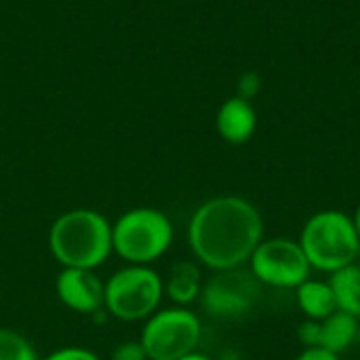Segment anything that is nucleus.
Instances as JSON below:
<instances>
[{
	"label": "nucleus",
	"mask_w": 360,
	"mask_h": 360,
	"mask_svg": "<svg viewBox=\"0 0 360 360\" xmlns=\"http://www.w3.org/2000/svg\"><path fill=\"white\" fill-rule=\"evenodd\" d=\"M165 281V295L173 302V306L188 308L196 300H200L202 293V274L198 264L194 262H177L171 266L169 276Z\"/></svg>",
	"instance_id": "obj_12"
},
{
	"label": "nucleus",
	"mask_w": 360,
	"mask_h": 360,
	"mask_svg": "<svg viewBox=\"0 0 360 360\" xmlns=\"http://www.w3.org/2000/svg\"><path fill=\"white\" fill-rule=\"evenodd\" d=\"M179 360H211L207 354H200L198 350L196 352H192V354H186V356H181Z\"/></svg>",
	"instance_id": "obj_20"
},
{
	"label": "nucleus",
	"mask_w": 360,
	"mask_h": 360,
	"mask_svg": "<svg viewBox=\"0 0 360 360\" xmlns=\"http://www.w3.org/2000/svg\"><path fill=\"white\" fill-rule=\"evenodd\" d=\"M295 300L300 310L304 312L306 321H325L338 310L333 289L329 281H319V278H308L295 289Z\"/></svg>",
	"instance_id": "obj_13"
},
{
	"label": "nucleus",
	"mask_w": 360,
	"mask_h": 360,
	"mask_svg": "<svg viewBox=\"0 0 360 360\" xmlns=\"http://www.w3.org/2000/svg\"><path fill=\"white\" fill-rule=\"evenodd\" d=\"M259 283L251 270L234 268L215 272L200 293V304L207 314L215 319H238L253 310L259 297Z\"/></svg>",
	"instance_id": "obj_8"
},
{
	"label": "nucleus",
	"mask_w": 360,
	"mask_h": 360,
	"mask_svg": "<svg viewBox=\"0 0 360 360\" xmlns=\"http://www.w3.org/2000/svg\"><path fill=\"white\" fill-rule=\"evenodd\" d=\"M112 360H148V356L139 340H129L114 348Z\"/></svg>",
	"instance_id": "obj_16"
},
{
	"label": "nucleus",
	"mask_w": 360,
	"mask_h": 360,
	"mask_svg": "<svg viewBox=\"0 0 360 360\" xmlns=\"http://www.w3.org/2000/svg\"><path fill=\"white\" fill-rule=\"evenodd\" d=\"M262 240L264 219L259 209L232 194L205 200L188 224L192 255L213 272L243 268Z\"/></svg>",
	"instance_id": "obj_1"
},
{
	"label": "nucleus",
	"mask_w": 360,
	"mask_h": 360,
	"mask_svg": "<svg viewBox=\"0 0 360 360\" xmlns=\"http://www.w3.org/2000/svg\"><path fill=\"white\" fill-rule=\"evenodd\" d=\"M40 360H101L93 350L80 348V346H68V348H59L55 352H51L49 356Z\"/></svg>",
	"instance_id": "obj_17"
},
{
	"label": "nucleus",
	"mask_w": 360,
	"mask_h": 360,
	"mask_svg": "<svg viewBox=\"0 0 360 360\" xmlns=\"http://www.w3.org/2000/svg\"><path fill=\"white\" fill-rule=\"evenodd\" d=\"M259 89H262V78L255 72H247V74L240 76V80H238V97L249 101L251 97H255L259 93Z\"/></svg>",
	"instance_id": "obj_18"
},
{
	"label": "nucleus",
	"mask_w": 360,
	"mask_h": 360,
	"mask_svg": "<svg viewBox=\"0 0 360 360\" xmlns=\"http://www.w3.org/2000/svg\"><path fill=\"white\" fill-rule=\"evenodd\" d=\"M295 360H342L338 354H331L323 348H306Z\"/></svg>",
	"instance_id": "obj_19"
},
{
	"label": "nucleus",
	"mask_w": 360,
	"mask_h": 360,
	"mask_svg": "<svg viewBox=\"0 0 360 360\" xmlns=\"http://www.w3.org/2000/svg\"><path fill=\"white\" fill-rule=\"evenodd\" d=\"M55 293L59 302L76 314H97L103 310L105 281L95 270L61 268L55 281Z\"/></svg>",
	"instance_id": "obj_9"
},
{
	"label": "nucleus",
	"mask_w": 360,
	"mask_h": 360,
	"mask_svg": "<svg viewBox=\"0 0 360 360\" xmlns=\"http://www.w3.org/2000/svg\"><path fill=\"white\" fill-rule=\"evenodd\" d=\"M202 325L196 312L181 306L158 308L143 321L139 342L148 360H179L198 350Z\"/></svg>",
	"instance_id": "obj_6"
},
{
	"label": "nucleus",
	"mask_w": 360,
	"mask_h": 360,
	"mask_svg": "<svg viewBox=\"0 0 360 360\" xmlns=\"http://www.w3.org/2000/svg\"><path fill=\"white\" fill-rule=\"evenodd\" d=\"M162 297L165 281L154 268L124 264L105 281L103 310L122 323H137L150 319Z\"/></svg>",
	"instance_id": "obj_5"
},
{
	"label": "nucleus",
	"mask_w": 360,
	"mask_h": 360,
	"mask_svg": "<svg viewBox=\"0 0 360 360\" xmlns=\"http://www.w3.org/2000/svg\"><path fill=\"white\" fill-rule=\"evenodd\" d=\"M300 247L312 270L333 274L350 264H356L360 240L350 215L338 209L314 213L302 228Z\"/></svg>",
	"instance_id": "obj_3"
},
{
	"label": "nucleus",
	"mask_w": 360,
	"mask_h": 360,
	"mask_svg": "<svg viewBox=\"0 0 360 360\" xmlns=\"http://www.w3.org/2000/svg\"><path fill=\"white\" fill-rule=\"evenodd\" d=\"M0 360H40L32 342L15 329H0Z\"/></svg>",
	"instance_id": "obj_15"
},
{
	"label": "nucleus",
	"mask_w": 360,
	"mask_h": 360,
	"mask_svg": "<svg viewBox=\"0 0 360 360\" xmlns=\"http://www.w3.org/2000/svg\"><path fill=\"white\" fill-rule=\"evenodd\" d=\"M359 335V319L335 310L331 316L325 321H306L297 338L306 348H323L331 354H342L346 352Z\"/></svg>",
	"instance_id": "obj_10"
},
{
	"label": "nucleus",
	"mask_w": 360,
	"mask_h": 360,
	"mask_svg": "<svg viewBox=\"0 0 360 360\" xmlns=\"http://www.w3.org/2000/svg\"><path fill=\"white\" fill-rule=\"evenodd\" d=\"M257 129V114L251 101L243 97H232L221 103L217 112V133L224 141L232 146L247 143Z\"/></svg>",
	"instance_id": "obj_11"
},
{
	"label": "nucleus",
	"mask_w": 360,
	"mask_h": 360,
	"mask_svg": "<svg viewBox=\"0 0 360 360\" xmlns=\"http://www.w3.org/2000/svg\"><path fill=\"white\" fill-rule=\"evenodd\" d=\"M249 270L259 285L295 291L312 274L297 240L264 238L249 259Z\"/></svg>",
	"instance_id": "obj_7"
},
{
	"label": "nucleus",
	"mask_w": 360,
	"mask_h": 360,
	"mask_svg": "<svg viewBox=\"0 0 360 360\" xmlns=\"http://www.w3.org/2000/svg\"><path fill=\"white\" fill-rule=\"evenodd\" d=\"M352 221H354V228H356V236H359V240H360V205L356 207V213L352 215Z\"/></svg>",
	"instance_id": "obj_21"
},
{
	"label": "nucleus",
	"mask_w": 360,
	"mask_h": 360,
	"mask_svg": "<svg viewBox=\"0 0 360 360\" xmlns=\"http://www.w3.org/2000/svg\"><path fill=\"white\" fill-rule=\"evenodd\" d=\"M49 249L61 268L97 270L114 253L112 221L95 209L65 211L49 230Z\"/></svg>",
	"instance_id": "obj_2"
},
{
	"label": "nucleus",
	"mask_w": 360,
	"mask_h": 360,
	"mask_svg": "<svg viewBox=\"0 0 360 360\" xmlns=\"http://www.w3.org/2000/svg\"><path fill=\"white\" fill-rule=\"evenodd\" d=\"M173 236L171 217L152 207L129 209L112 224V249L129 266H152L171 249Z\"/></svg>",
	"instance_id": "obj_4"
},
{
	"label": "nucleus",
	"mask_w": 360,
	"mask_h": 360,
	"mask_svg": "<svg viewBox=\"0 0 360 360\" xmlns=\"http://www.w3.org/2000/svg\"><path fill=\"white\" fill-rule=\"evenodd\" d=\"M329 285L335 295L338 310L360 321V266L350 264L329 274Z\"/></svg>",
	"instance_id": "obj_14"
}]
</instances>
